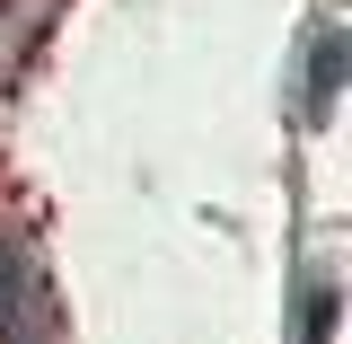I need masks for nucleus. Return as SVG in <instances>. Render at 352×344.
I'll return each mask as SVG.
<instances>
[{"instance_id": "20e7f679", "label": "nucleus", "mask_w": 352, "mask_h": 344, "mask_svg": "<svg viewBox=\"0 0 352 344\" xmlns=\"http://www.w3.org/2000/svg\"><path fill=\"white\" fill-rule=\"evenodd\" d=\"M326 318H335V274H326V265H308V309H300V336H326Z\"/></svg>"}, {"instance_id": "f257e3e1", "label": "nucleus", "mask_w": 352, "mask_h": 344, "mask_svg": "<svg viewBox=\"0 0 352 344\" xmlns=\"http://www.w3.org/2000/svg\"><path fill=\"white\" fill-rule=\"evenodd\" d=\"M0 336H62V292L18 230H0Z\"/></svg>"}, {"instance_id": "7ed1b4c3", "label": "nucleus", "mask_w": 352, "mask_h": 344, "mask_svg": "<svg viewBox=\"0 0 352 344\" xmlns=\"http://www.w3.org/2000/svg\"><path fill=\"white\" fill-rule=\"evenodd\" d=\"M44 9H53V0H0V88H9L18 62H27V44L44 36Z\"/></svg>"}, {"instance_id": "f03ea898", "label": "nucleus", "mask_w": 352, "mask_h": 344, "mask_svg": "<svg viewBox=\"0 0 352 344\" xmlns=\"http://www.w3.org/2000/svg\"><path fill=\"white\" fill-rule=\"evenodd\" d=\"M344 27H317V36L300 44V124L317 132L326 115H335V88H344Z\"/></svg>"}]
</instances>
